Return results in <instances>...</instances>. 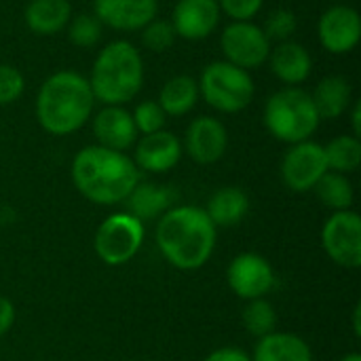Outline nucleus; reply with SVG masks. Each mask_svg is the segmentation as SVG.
<instances>
[{"instance_id": "39", "label": "nucleus", "mask_w": 361, "mask_h": 361, "mask_svg": "<svg viewBox=\"0 0 361 361\" xmlns=\"http://www.w3.org/2000/svg\"><path fill=\"white\" fill-rule=\"evenodd\" d=\"M332 2H343V0H332Z\"/></svg>"}, {"instance_id": "34", "label": "nucleus", "mask_w": 361, "mask_h": 361, "mask_svg": "<svg viewBox=\"0 0 361 361\" xmlns=\"http://www.w3.org/2000/svg\"><path fill=\"white\" fill-rule=\"evenodd\" d=\"M203 361H252V357L237 347H222L212 351Z\"/></svg>"}, {"instance_id": "27", "label": "nucleus", "mask_w": 361, "mask_h": 361, "mask_svg": "<svg viewBox=\"0 0 361 361\" xmlns=\"http://www.w3.org/2000/svg\"><path fill=\"white\" fill-rule=\"evenodd\" d=\"M243 326L250 334L262 338V336H269L275 332V326H277V313L273 309L271 302H267L264 298H256V300H250V305L243 309Z\"/></svg>"}, {"instance_id": "29", "label": "nucleus", "mask_w": 361, "mask_h": 361, "mask_svg": "<svg viewBox=\"0 0 361 361\" xmlns=\"http://www.w3.org/2000/svg\"><path fill=\"white\" fill-rule=\"evenodd\" d=\"M176 40V30L171 25V21L165 19H152L150 23H146L142 27V42L146 49H150L152 53H163L167 51Z\"/></svg>"}, {"instance_id": "8", "label": "nucleus", "mask_w": 361, "mask_h": 361, "mask_svg": "<svg viewBox=\"0 0 361 361\" xmlns=\"http://www.w3.org/2000/svg\"><path fill=\"white\" fill-rule=\"evenodd\" d=\"M220 47L224 53V61L241 68L254 70L269 59L271 40L264 30L252 21H233L224 27L220 36Z\"/></svg>"}, {"instance_id": "33", "label": "nucleus", "mask_w": 361, "mask_h": 361, "mask_svg": "<svg viewBox=\"0 0 361 361\" xmlns=\"http://www.w3.org/2000/svg\"><path fill=\"white\" fill-rule=\"evenodd\" d=\"M262 4L264 0H218L220 11H224L235 21H252Z\"/></svg>"}, {"instance_id": "19", "label": "nucleus", "mask_w": 361, "mask_h": 361, "mask_svg": "<svg viewBox=\"0 0 361 361\" xmlns=\"http://www.w3.org/2000/svg\"><path fill=\"white\" fill-rule=\"evenodd\" d=\"M23 17L34 34L53 36L68 25L72 17V6L68 0H32Z\"/></svg>"}, {"instance_id": "30", "label": "nucleus", "mask_w": 361, "mask_h": 361, "mask_svg": "<svg viewBox=\"0 0 361 361\" xmlns=\"http://www.w3.org/2000/svg\"><path fill=\"white\" fill-rule=\"evenodd\" d=\"M131 116H133L137 133H144V135L161 131L165 127V121H167V114L163 112L159 102H152V99L137 104Z\"/></svg>"}, {"instance_id": "18", "label": "nucleus", "mask_w": 361, "mask_h": 361, "mask_svg": "<svg viewBox=\"0 0 361 361\" xmlns=\"http://www.w3.org/2000/svg\"><path fill=\"white\" fill-rule=\"evenodd\" d=\"M269 63H271V72L288 87L302 85L313 70V59L309 51L294 40L279 42L275 49H271Z\"/></svg>"}, {"instance_id": "37", "label": "nucleus", "mask_w": 361, "mask_h": 361, "mask_svg": "<svg viewBox=\"0 0 361 361\" xmlns=\"http://www.w3.org/2000/svg\"><path fill=\"white\" fill-rule=\"evenodd\" d=\"M360 315H361V305H355V311H353V332H355V336H361Z\"/></svg>"}, {"instance_id": "35", "label": "nucleus", "mask_w": 361, "mask_h": 361, "mask_svg": "<svg viewBox=\"0 0 361 361\" xmlns=\"http://www.w3.org/2000/svg\"><path fill=\"white\" fill-rule=\"evenodd\" d=\"M15 322V307L8 298L0 296V338L13 328Z\"/></svg>"}, {"instance_id": "21", "label": "nucleus", "mask_w": 361, "mask_h": 361, "mask_svg": "<svg viewBox=\"0 0 361 361\" xmlns=\"http://www.w3.org/2000/svg\"><path fill=\"white\" fill-rule=\"evenodd\" d=\"M250 212V199L247 195L237 186H224L216 190L207 203L205 214L214 222V226H237Z\"/></svg>"}, {"instance_id": "10", "label": "nucleus", "mask_w": 361, "mask_h": 361, "mask_svg": "<svg viewBox=\"0 0 361 361\" xmlns=\"http://www.w3.org/2000/svg\"><path fill=\"white\" fill-rule=\"evenodd\" d=\"M328 171L324 146L317 142H298L286 152L281 161L283 184L294 192H307L315 188L319 178Z\"/></svg>"}, {"instance_id": "1", "label": "nucleus", "mask_w": 361, "mask_h": 361, "mask_svg": "<svg viewBox=\"0 0 361 361\" xmlns=\"http://www.w3.org/2000/svg\"><path fill=\"white\" fill-rule=\"evenodd\" d=\"M72 182L91 203L116 205L127 201L140 184V169L125 152L104 146H87L74 157Z\"/></svg>"}, {"instance_id": "9", "label": "nucleus", "mask_w": 361, "mask_h": 361, "mask_svg": "<svg viewBox=\"0 0 361 361\" xmlns=\"http://www.w3.org/2000/svg\"><path fill=\"white\" fill-rule=\"evenodd\" d=\"M322 245L332 262L345 269L361 267V218L351 212H334L322 228Z\"/></svg>"}, {"instance_id": "23", "label": "nucleus", "mask_w": 361, "mask_h": 361, "mask_svg": "<svg viewBox=\"0 0 361 361\" xmlns=\"http://www.w3.org/2000/svg\"><path fill=\"white\" fill-rule=\"evenodd\" d=\"M199 99V85L192 76L180 74L169 78L159 95V106L167 116H184L188 114Z\"/></svg>"}, {"instance_id": "15", "label": "nucleus", "mask_w": 361, "mask_h": 361, "mask_svg": "<svg viewBox=\"0 0 361 361\" xmlns=\"http://www.w3.org/2000/svg\"><path fill=\"white\" fill-rule=\"evenodd\" d=\"M180 159H182V142L173 133L161 129L157 133L144 135L137 142L133 163L142 171L165 173L173 169L180 163Z\"/></svg>"}, {"instance_id": "38", "label": "nucleus", "mask_w": 361, "mask_h": 361, "mask_svg": "<svg viewBox=\"0 0 361 361\" xmlns=\"http://www.w3.org/2000/svg\"><path fill=\"white\" fill-rule=\"evenodd\" d=\"M341 361H361L360 353H349V355H345Z\"/></svg>"}, {"instance_id": "22", "label": "nucleus", "mask_w": 361, "mask_h": 361, "mask_svg": "<svg viewBox=\"0 0 361 361\" xmlns=\"http://www.w3.org/2000/svg\"><path fill=\"white\" fill-rule=\"evenodd\" d=\"M351 85L343 76H328L317 82L311 99L315 104V110L319 118H338L347 112L351 104Z\"/></svg>"}, {"instance_id": "17", "label": "nucleus", "mask_w": 361, "mask_h": 361, "mask_svg": "<svg viewBox=\"0 0 361 361\" xmlns=\"http://www.w3.org/2000/svg\"><path fill=\"white\" fill-rule=\"evenodd\" d=\"M93 133L99 146L118 152L131 148L137 140L133 116L123 106H106L104 110H99L93 118Z\"/></svg>"}, {"instance_id": "7", "label": "nucleus", "mask_w": 361, "mask_h": 361, "mask_svg": "<svg viewBox=\"0 0 361 361\" xmlns=\"http://www.w3.org/2000/svg\"><path fill=\"white\" fill-rule=\"evenodd\" d=\"M95 252L108 267H121L135 258L144 243V226L131 214L108 216L95 233Z\"/></svg>"}, {"instance_id": "12", "label": "nucleus", "mask_w": 361, "mask_h": 361, "mask_svg": "<svg viewBox=\"0 0 361 361\" xmlns=\"http://www.w3.org/2000/svg\"><path fill=\"white\" fill-rule=\"evenodd\" d=\"M319 42L328 53L345 55L351 53L361 38V17L353 6L334 4L328 8L317 23Z\"/></svg>"}, {"instance_id": "14", "label": "nucleus", "mask_w": 361, "mask_h": 361, "mask_svg": "<svg viewBox=\"0 0 361 361\" xmlns=\"http://www.w3.org/2000/svg\"><path fill=\"white\" fill-rule=\"evenodd\" d=\"M220 13L218 0H178L171 15V25L176 36L186 40H203L218 27Z\"/></svg>"}, {"instance_id": "4", "label": "nucleus", "mask_w": 361, "mask_h": 361, "mask_svg": "<svg viewBox=\"0 0 361 361\" xmlns=\"http://www.w3.org/2000/svg\"><path fill=\"white\" fill-rule=\"evenodd\" d=\"M144 82V61L140 51L127 40H114L104 47L91 70L93 97L106 106L131 102Z\"/></svg>"}, {"instance_id": "25", "label": "nucleus", "mask_w": 361, "mask_h": 361, "mask_svg": "<svg viewBox=\"0 0 361 361\" xmlns=\"http://www.w3.org/2000/svg\"><path fill=\"white\" fill-rule=\"evenodd\" d=\"M328 171L351 173L361 163V142L355 135H338L328 146H324Z\"/></svg>"}, {"instance_id": "6", "label": "nucleus", "mask_w": 361, "mask_h": 361, "mask_svg": "<svg viewBox=\"0 0 361 361\" xmlns=\"http://www.w3.org/2000/svg\"><path fill=\"white\" fill-rule=\"evenodd\" d=\"M199 95L218 112L235 114L250 106L254 99V80L247 70L228 61H214L201 72Z\"/></svg>"}, {"instance_id": "24", "label": "nucleus", "mask_w": 361, "mask_h": 361, "mask_svg": "<svg viewBox=\"0 0 361 361\" xmlns=\"http://www.w3.org/2000/svg\"><path fill=\"white\" fill-rule=\"evenodd\" d=\"M129 201V209L131 216H135L137 220H150L157 218L159 214L163 216L171 201H173V192L165 186H157V184H137L133 188V192L127 197Z\"/></svg>"}, {"instance_id": "26", "label": "nucleus", "mask_w": 361, "mask_h": 361, "mask_svg": "<svg viewBox=\"0 0 361 361\" xmlns=\"http://www.w3.org/2000/svg\"><path fill=\"white\" fill-rule=\"evenodd\" d=\"M315 192L319 201L334 212H345L353 205V186L345 173L326 171L315 184Z\"/></svg>"}, {"instance_id": "11", "label": "nucleus", "mask_w": 361, "mask_h": 361, "mask_svg": "<svg viewBox=\"0 0 361 361\" xmlns=\"http://www.w3.org/2000/svg\"><path fill=\"white\" fill-rule=\"evenodd\" d=\"M226 279L231 290L243 300L264 298L275 286V273L271 262L254 252L235 256L228 264Z\"/></svg>"}, {"instance_id": "36", "label": "nucleus", "mask_w": 361, "mask_h": 361, "mask_svg": "<svg viewBox=\"0 0 361 361\" xmlns=\"http://www.w3.org/2000/svg\"><path fill=\"white\" fill-rule=\"evenodd\" d=\"M351 121H353V135H355V137H360L361 135V104L360 102H355V106H353Z\"/></svg>"}, {"instance_id": "28", "label": "nucleus", "mask_w": 361, "mask_h": 361, "mask_svg": "<svg viewBox=\"0 0 361 361\" xmlns=\"http://www.w3.org/2000/svg\"><path fill=\"white\" fill-rule=\"evenodd\" d=\"M102 21L91 13H80L76 17H70L68 21V38L72 44L80 49H91L102 38Z\"/></svg>"}, {"instance_id": "16", "label": "nucleus", "mask_w": 361, "mask_h": 361, "mask_svg": "<svg viewBox=\"0 0 361 361\" xmlns=\"http://www.w3.org/2000/svg\"><path fill=\"white\" fill-rule=\"evenodd\" d=\"M95 17L121 32L142 30L157 17V0H95Z\"/></svg>"}, {"instance_id": "20", "label": "nucleus", "mask_w": 361, "mask_h": 361, "mask_svg": "<svg viewBox=\"0 0 361 361\" xmlns=\"http://www.w3.org/2000/svg\"><path fill=\"white\" fill-rule=\"evenodd\" d=\"M252 361H313L309 345L288 332H273L258 338Z\"/></svg>"}, {"instance_id": "31", "label": "nucleus", "mask_w": 361, "mask_h": 361, "mask_svg": "<svg viewBox=\"0 0 361 361\" xmlns=\"http://www.w3.org/2000/svg\"><path fill=\"white\" fill-rule=\"evenodd\" d=\"M296 25H298V19L290 8H277L267 17V23H264L262 30H264V34H267V38L271 42L273 40L275 42H286L296 32Z\"/></svg>"}, {"instance_id": "13", "label": "nucleus", "mask_w": 361, "mask_h": 361, "mask_svg": "<svg viewBox=\"0 0 361 361\" xmlns=\"http://www.w3.org/2000/svg\"><path fill=\"white\" fill-rule=\"evenodd\" d=\"M226 146H228L226 127L214 116H199L188 125L182 150H186L195 163L212 165L224 157Z\"/></svg>"}, {"instance_id": "3", "label": "nucleus", "mask_w": 361, "mask_h": 361, "mask_svg": "<svg viewBox=\"0 0 361 361\" xmlns=\"http://www.w3.org/2000/svg\"><path fill=\"white\" fill-rule=\"evenodd\" d=\"M95 97L89 80L70 70L51 74L36 97V118L51 135H70L91 116Z\"/></svg>"}, {"instance_id": "2", "label": "nucleus", "mask_w": 361, "mask_h": 361, "mask_svg": "<svg viewBox=\"0 0 361 361\" xmlns=\"http://www.w3.org/2000/svg\"><path fill=\"white\" fill-rule=\"evenodd\" d=\"M157 245L165 260L180 271L201 269L216 250L218 231L205 209L192 205L169 207L157 226Z\"/></svg>"}, {"instance_id": "32", "label": "nucleus", "mask_w": 361, "mask_h": 361, "mask_svg": "<svg viewBox=\"0 0 361 361\" xmlns=\"http://www.w3.org/2000/svg\"><path fill=\"white\" fill-rule=\"evenodd\" d=\"M23 74L15 66L0 63V106L17 102L23 93Z\"/></svg>"}, {"instance_id": "5", "label": "nucleus", "mask_w": 361, "mask_h": 361, "mask_svg": "<svg viewBox=\"0 0 361 361\" xmlns=\"http://www.w3.org/2000/svg\"><path fill=\"white\" fill-rule=\"evenodd\" d=\"M319 114L307 93L300 87H286L273 93L264 106V125L273 137L286 144H298L311 140L319 127Z\"/></svg>"}]
</instances>
